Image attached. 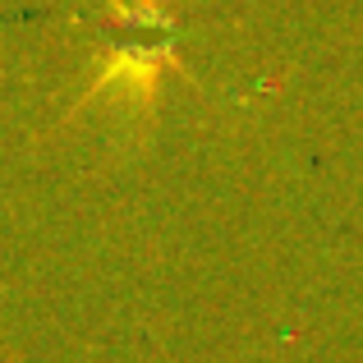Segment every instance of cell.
<instances>
[{"instance_id":"obj_1","label":"cell","mask_w":363,"mask_h":363,"mask_svg":"<svg viewBox=\"0 0 363 363\" xmlns=\"http://www.w3.org/2000/svg\"><path fill=\"white\" fill-rule=\"evenodd\" d=\"M175 60V46L170 42H147V46H116L111 55H101L97 74H92L83 101H97V97H129V101H152L157 97V83L161 69Z\"/></svg>"},{"instance_id":"obj_2","label":"cell","mask_w":363,"mask_h":363,"mask_svg":"<svg viewBox=\"0 0 363 363\" xmlns=\"http://www.w3.org/2000/svg\"><path fill=\"white\" fill-rule=\"evenodd\" d=\"M111 14H116L120 23H133V28L152 23V28H166L170 33V14L157 5V0H111Z\"/></svg>"}]
</instances>
